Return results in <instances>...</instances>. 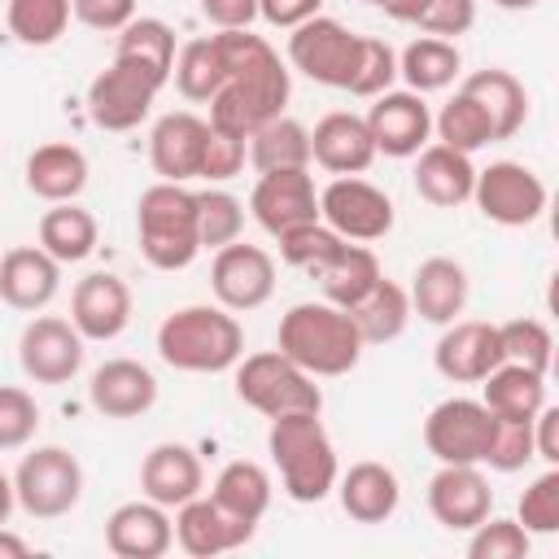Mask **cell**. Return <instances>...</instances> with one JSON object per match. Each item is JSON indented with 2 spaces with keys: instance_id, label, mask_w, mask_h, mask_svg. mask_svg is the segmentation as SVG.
I'll return each instance as SVG.
<instances>
[{
  "instance_id": "9a60e30c",
  "label": "cell",
  "mask_w": 559,
  "mask_h": 559,
  "mask_svg": "<svg viewBox=\"0 0 559 559\" xmlns=\"http://www.w3.org/2000/svg\"><path fill=\"white\" fill-rule=\"evenodd\" d=\"M498 362H507L502 336H498V323H485V319L445 323V332H441V341L432 349V367L450 384H480Z\"/></svg>"
},
{
  "instance_id": "8d00e7d4",
  "label": "cell",
  "mask_w": 559,
  "mask_h": 559,
  "mask_svg": "<svg viewBox=\"0 0 559 559\" xmlns=\"http://www.w3.org/2000/svg\"><path fill=\"white\" fill-rule=\"evenodd\" d=\"M39 249L52 253L61 266L66 262H83L96 249V218L74 201H57L39 218Z\"/></svg>"
},
{
  "instance_id": "be15d7a7",
  "label": "cell",
  "mask_w": 559,
  "mask_h": 559,
  "mask_svg": "<svg viewBox=\"0 0 559 559\" xmlns=\"http://www.w3.org/2000/svg\"><path fill=\"white\" fill-rule=\"evenodd\" d=\"M362 4H380V9H384V0H362Z\"/></svg>"
},
{
  "instance_id": "7bdbcfd3",
  "label": "cell",
  "mask_w": 559,
  "mask_h": 559,
  "mask_svg": "<svg viewBox=\"0 0 559 559\" xmlns=\"http://www.w3.org/2000/svg\"><path fill=\"white\" fill-rule=\"evenodd\" d=\"M275 240H280V258H284L293 271H306V275H319V271L345 249V240H341L323 218L301 223V227H293V231H284V236H275Z\"/></svg>"
},
{
  "instance_id": "680465c9",
  "label": "cell",
  "mask_w": 559,
  "mask_h": 559,
  "mask_svg": "<svg viewBox=\"0 0 559 559\" xmlns=\"http://www.w3.org/2000/svg\"><path fill=\"white\" fill-rule=\"evenodd\" d=\"M432 0H384V13L393 17V22H419V13L428 9Z\"/></svg>"
},
{
  "instance_id": "c3c4849f",
  "label": "cell",
  "mask_w": 559,
  "mask_h": 559,
  "mask_svg": "<svg viewBox=\"0 0 559 559\" xmlns=\"http://www.w3.org/2000/svg\"><path fill=\"white\" fill-rule=\"evenodd\" d=\"M524 533H559V467H546L524 493H520V515Z\"/></svg>"
},
{
  "instance_id": "e0dca14e",
  "label": "cell",
  "mask_w": 559,
  "mask_h": 559,
  "mask_svg": "<svg viewBox=\"0 0 559 559\" xmlns=\"http://www.w3.org/2000/svg\"><path fill=\"white\" fill-rule=\"evenodd\" d=\"M376 105L367 109V131H371V144H376V153H384V157H415L424 144H428V135H432V114H428V105H424V96L419 92H380V96H371Z\"/></svg>"
},
{
  "instance_id": "6f0895ef",
  "label": "cell",
  "mask_w": 559,
  "mask_h": 559,
  "mask_svg": "<svg viewBox=\"0 0 559 559\" xmlns=\"http://www.w3.org/2000/svg\"><path fill=\"white\" fill-rule=\"evenodd\" d=\"M533 454L546 467H559V406H542L533 415Z\"/></svg>"
},
{
  "instance_id": "4fadbf2b",
  "label": "cell",
  "mask_w": 559,
  "mask_h": 559,
  "mask_svg": "<svg viewBox=\"0 0 559 559\" xmlns=\"http://www.w3.org/2000/svg\"><path fill=\"white\" fill-rule=\"evenodd\" d=\"M210 288L223 310H258L275 293V262L266 249L245 245L240 236L223 249H214L210 262Z\"/></svg>"
},
{
  "instance_id": "9f6ffc18",
  "label": "cell",
  "mask_w": 559,
  "mask_h": 559,
  "mask_svg": "<svg viewBox=\"0 0 559 559\" xmlns=\"http://www.w3.org/2000/svg\"><path fill=\"white\" fill-rule=\"evenodd\" d=\"M201 17L218 31H245L258 17V0H201Z\"/></svg>"
},
{
  "instance_id": "816d5d0a",
  "label": "cell",
  "mask_w": 559,
  "mask_h": 559,
  "mask_svg": "<svg viewBox=\"0 0 559 559\" xmlns=\"http://www.w3.org/2000/svg\"><path fill=\"white\" fill-rule=\"evenodd\" d=\"M240 166H245V140H240V135H231V131L210 127L205 148H201V170H197V179L223 183V179L240 175Z\"/></svg>"
},
{
  "instance_id": "44dd1931",
  "label": "cell",
  "mask_w": 559,
  "mask_h": 559,
  "mask_svg": "<svg viewBox=\"0 0 559 559\" xmlns=\"http://www.w3.org/2000/svg\"><path fill=\"white\" fill-rule=\"evenodd\" d=\"M201 485H205L201 459L183 441H162L140 463V489H144V498L157 502V507H166V511L170 507H183L188 498H197Z\"/></svg>"
},
{
  "instance_id": "83f0119b",
  "label": "cell",
  "mask_w": 559,
  "mask_h": 559,
  "mask_svg": "<svg viewBox=\"0 0 559 559\" xmlns=\"http://www.w3.org/2000/svg\"><path fill=\"white\" fill-rule=\"evenodd\" d=\"M336 493H341V511L354 524H384V520H393V511L402 502L397 472L376 459H362L345 476H336Z\"/></svg>"
},
{
  "instance_id": "60d3db41",
  "label": "cell",
  "mask_w": 559,
  "mask_h": 559,
  "mask_svg": "<svg viewBox=\"0 0 559 559\" xmlns=\"http://www.w3.org/2000/svg\"><path fill=\"white\" fill-rule=\"evenodd\" d=\"M114 57H131V61L148 66L153 74L170 79V70H175V31L162 17H131L118 31V52Z\"/></svg>"
},
{
  "instance_id": "2e32d148",
  "label": "cell",
  "mask_w": 559,
  "mask_h": 559,
  "mask_svg": "<svg viewBox=\"0 0 559 559\" xmlns=\"http://www.w3.org/2000/svg\"><path fill=\"white\" fill-rule=\"evenodd\" d=\"M249 210L262 223V231L284 236L301 223L319 218V192L310 179V166L301 170H262L253 192H249Z\"/></svg>"
},
{
  "instance_id": "ffe728a7",
  "label": "cell",
  "mask_w": 559,
  "mask_h": 559,
  "mask_svg": "<svg viewBox=\"0 0 559 559\" xmlns=\"http://www.w3.org/2000/svg\"><path fill=\"white\" fill-rule=\"evenodd\" d=\"M87 397H92V406L105 419H135V415L153 411V402H157V376L144 362H135V358H109V362H100L92 371Z\"/></svg>"
},
{
  "instance_id": "f546056e",
  "label": "cell",
  "mask_w": 559,
  "mask_h": 559,
  "mask_svg": "<svg viewBox=\"0 0 559 559\" xmlns=\"http://www.w3.org/2000/svg\"><path fill=\"white\" fill-rule=\"evenodd\" d=\"M459 92H467V96L489 114L493 140H511V135L524 127V118H528V92H524V83H520L511 70L485 66V70L467 74Z\"/></svg>"
},
{
  "instance_id": "f5cc1de1",
  "label": "cell",
  "mask_w": 559,
  "mask_h": 559,
  "mask_svg": "<svg viewBox=\"0 0 559 559\" xmlns=\"http://www.w3.org/2000/svg\"><path fill=\"white\" fill-rule=\"evenodd\" d=\"M424 35H437V39H459L476 26V0H432L419 22H415Z\"/></svg>"
},
{
  "instance_id": "9c48e42d",
  "label": "cell",
  "mask_w": 559,
  "mask_h": 559,
  "mask_svg": "<svg viewBox=\"0 0 559 559\" xmlns=\"http://www.w3.org/2000/svg\"><path fill=\"white\" fill-rule=\"evenodd\" d=\"M358 39L349 26H341L336 17H310L301 26H293L288 35V61L293 70H301L306 79L323 83V87H349L354 66H358Z\"/></svg>"
},
{
  "instance_id": "f6af8a7d",
  "label": "cell",
  "mask_w": 559,
  "mask_h": 559,
  "mask_svg": "<svg viewBox=\"0 0 559 559\" xmlns=\"http://www.w3.org/2000/svg\"><path fill=\"white\" fill-rule=\"evenodd\" d=\"M498 336H502V354L511 362H524L533 371H550V354H555V336L542 319H507L498 323Z\"/></svg>"
},
{
  "instance_id": "5b68a950",
  "label": "cell",
  "mask_w": 559,
  "mask_h": 559,
  "mask_svg": "<svg viewBox=\"0 0 559 559\" xmlns=\"http://www.w3.org/2000/svg\"><path fill=\"white\" fill-rule=\"evenodd\" d=\"M135 231H140V253L157 271H183L201 253L197 236V192L183 183H153L140 192L135 205Z\"/></svg>"
},
{
  "instance_id": "ee69618b",
  "label": "cell",
  "mask_w": 559,
  "mask_h": 559,
  "mask_svg": "<svg viewBox=\"0 0 559 559\" xmlns=\"http://www.w3.org/2000/svg\"><path fill=\"white\" fill-rule=\"evenodd\" d=\"M245 227V210L231 192L223 188H205L197 192V236H201V249H223L240 236Z\"/></svg>"
},
{
  "instance_id": "8fae6325",
  "label": "cell",
  "mask_w": 559,
  "mask_h": 559,
  "mask_svg": "<svg viewBox=\"0 0 559 559\" xmlns=\"http://www.w3.org/2000/svg\"><path fill=\"white\" fill-rule=\"evenodd\" d=\"M472 201L498 227H528L546 210V183L524 162H489L476 170Z\"/></svg>"
},
{
  "instance_id": "681fc988",
  "label": "cell",
  "mask_w": 559,
  "mask_h": 559,
  "mask_svg": "<svg viewBox=\"0 0 559 559\" xmlns=\"http://www.w3.org/2000/svg\"><path fill=\"white\" fill-rule=\"evenodd\" d=\"M528 537L520 520H480L472 528V542H467V555L472 559H524L528 555Z\"/></svg>"
},
{
  "instance_id": "8992f818",
  "label": "cell",
  "mask_w": 559,
  "mask_h": 559,
  "mask_svg": "<svg viewBox=\"0 0 559 559\" xmlns=\"http://www.w3.org/2000/svg\"><path fill=\"white\" fill-rule=\"evenodd\" d=\"M236 397L245 406H253L258 415H266V419L293 415V411H323V393H319L314 376L301 371L280 349H262V354H249V358L240 354V362H236Z\"/></svg>"
},
{
  "instance_id": "11a10c76",
  "label": "cell",
  "mask_w": 559,
  "mask_h": 559,
  "mask_svg": "<svg viewBox=\"0 0 559 559\" xmlns=\"http://www.w3.org/2000/svg\"><path fill=\"white\" fill-rule=\"evenodd\" d=\"M319 9H323V0H258V17H266L280 31H293L310 17H319Z\"/></svg>"
},
{
  "instance_id": "1f68e13d",
  "label": "cell",
  "mask_w": 559,
  "mask_h": 559,
  "mask_svg": "<svg viewBox=\"0 0 559 559\" xmlns=\"http://www.w3.org/2000/svg\"><path fill=\"white\" fill-rule=\"evenodd\" d=\"M480 402L498 419H533L546 406V376L507 358L480 380Z\"/></svg>"
},
{
  "instance_id": "f35d334b",
  "label": "cell",
  "mask_w": 559,
  "mask_h": 559,
  "mask_svg": "<svg viewBox=\"0 0 559 559\" xmlns=\"http://www.w3.org/2000/svg\"><path fill=\"white\" fill-rule=\"evenodd\" d=\"M170 74H175V87H179L183 100H205V105H210V96H214V92L223 87V79H227L218 39L205 35V39L183 44L179 57H175V70H170Z\"/></svg>"
},
{
  "instance_id": "bcb514c9",
  "label": "cell",
  "mask_w": 559,
  "mask_h": 559,
  "mask_svg": "<svg viewBox=\"0 0 559 559\" xmlns=\"http://www.w3.org/2000/svg\"><path fill=\"white\" fill-rule=\"evenodd\" d=\"M393 79H397V52L384 44V39H376V35H362L358 39V66H354V79H349V96H380V92H389L393 87Z\"/></svg>"
},
{
  "instance_id": "ab89813d",
  "label": "cell",
  "mask_w": 559,
  "mask_h": 559,
  "mask_svg": "<svg viewBox=\"0 0 559 559\" xmlns=\"http://www.w3.org/2000/svg\"><path fill=\"white\" fill-rule=\"evenodd\" d=\"M4 17H9V35L17 44L48 48V44H57L66 35L74 9H70V0H9Z\"/></svg>"
},
{
  "instance_id": "d590c367",
  "label": "cell",
  "mask_w": 559,
  "mask_h": 559,
  "mask_svg": "<svg viewBox=\"0 0 559 559\" xmlns=\"http://www.w3.org/2000/svg\"><path fill=\"white\" fill-rule=\"evenodd\" d=\"M349 319H354L362 345H389V341H397V336L406 332V323H411V297H406L402 284H393V280L380 275V284L349 310Z\"/></svg>"
},
{
  "instance_id": "d6986e66",
  "label": "cell",
  "mask_w": 559,
  "mask_h": 559,
  "mask_svg": "<svg viewBox=\"0 0 559 559\" xmlns=\"http://www.w3.org/2000/svg\"><path fill=\"white\" fill-rule=\"evenodd\" d=\"M70 323L83 341H114L131 323V288L114 271L83 275L70 297Z\"/></svg>"
},
{
  "instance_id": "7dc6e473",
  "label": "cell",
  "mask_w": 559,
  "mask_h": 559,
  "mask_svg": "<svg viewBox=\"0 0 559 559\" xmlns=\"http://www.w3.org/2000/svg\"><path fill=\"white\" fill-rule=\"evenodd\" d=\"M533 459H537L533 454V419H498L493 415V437H489L485 463L493 472H520Z\"/></svg>"
},
{
  "instance_id": "3957f363",
  "label": "cell",
  "mask_w": 559,
  "mask_h": 559,
  "mask_svg": "<svg viewBox=\"0 0 559 559\" xmlns=\"http://www.w3.org/2000/svg\"><path fill=\"white\" fill-rule=\"evenodd\" d=\"M266 454L280 467V485L293 502H323L336 489V445L319 411L275 415L266 432Z\"/></svg>"
},
{
  "instance_id": "277c9868",
  "label": "cell",
  "mask_w": 559,
  "mask_h": 559,
  "mask_svg": "<svg viewBox=\"0 0 559 559\" xmlns=\"http://www.w3.org/2000/svg\"><path fill=\"white\" fill-rule=\"evenodd\" d=\"M157 354L175 371L214 376L240 362L245 354V328L223 306H183L162 319L157 328Z\"/></svg>"
},
{
  "instance_id": "484cf974",
  "label": "cell",
  "mask_w": 559,
  "mask_h": 559,
  "mask_svg": "<svg viewBox=\"0 0 559 559\" xmlns=\"http://www.w3.org/2000/svg\"><path fill=\"white\" fill-rule=\"evenodd\" d=\"M406 297H411V314H419L424 323H437V328L454 323L463 314V306H467V271H463V262L424 258L415 266V275H411Z\"/></svg>"
},
{
  "instance_id": "db71d44e",
  "label": "cell",
  "mask_w": 559,
  "mask_h": 559,
  "mask_svg": "<svg viewBox=\"0 0 559 559\" xmlns=\"http://www.w3.org/2000/svg\"><path fill=\"white\" fill-rule=\"evenodd\" d=\"M70 9L92 31H122L135 17V0H70Z\"/></svg>"
},
{
  "instance_id": "cb8c5ba5",
  "label": "cell",
  "mask_w": 559,
  "mask_h": 559,
  "mask_svg": "<svg viewBox=\"0 0 559 559\" xmlns=\"http://www.w3.org/2000/svg\"><path fill=\"white\" fill-rule=\"evenodd\" d=\"M175 542V520L157 502H122L105 520V546L118 559H162Z\"/></svg>"
},
{
  "instance_id": "5bb4252c",
  "label": "cell",
  "mask_w": 559,
  "mask_h": 559,
  "mask_svg": "<svg viewBox=\"0 0 559 559\" xmlns=\"http://www.w3.org/2000/svg\"><path fill=\"white\" fill-rule=\"evenodd\" d=\"M17 362L35 384H66L83 367V336L70 319L35 314L17 336Z\"/></svg>"
},
{
  "instance_id": "836d02e7",
  "label": "cell",
  "mask_w": 559,
  "mask_h": 559,
  "mask_svg": "<svg viewBox=\"0 0 559 559\" xmlns=\"http://www.w3.org/2000/svg\"><path fill=\"white\" fill-rule=\"evenodd\" d=\"M314 280H319V288H323V301H332V306H341V310H354V306L380 284V262H376V253H371L367 245H349V240H345V249H341Z\"/></svg>"
},
{
  "instance_id": "6da1fadb",
  "label": "cell",
  "mask_w": 559,
  "mask_h": 559,
  "mask_svg": "<svg viewBox=\"0 0 559 559\" xmlns=\"http://www.w3.org/2000/svg\"><path fill=\"white\" fill-rule=\"evenodd\" d=\"M214 39H218L227 79L210 96V127L249 140L262 122L284 114V105H288V70H284L280 52L262 35H253L249 26L245 31H218Z\"/></svg>"
},
{
  "instance_id": "b9f144b4",
  "label": "cell",
  "mask_w": 559,
  "mask_h": 559,
  "mask_svg": "<svg viewBox=\"0 0 559 559\" xmlns=\"http://www.w3.org/2000/svg\"><path fill=\"white\" fill-rule=\"evenodd\" d=\"M432 131H437L441 144H450V148H459V153H476V148L493 144L489 114H485L467 92H454V96L441 105V114L432 118Z\"/></svg>"
},
{
  "instance_id": "91938a15",
  "label": "cell",
  "mask_w": 559,
  "mask_h": 559,
  "mask_svg": "<svg viewBox=\"0 0 559 559\" xmlns=\"http://www.w3.org/2000/svg\"><path fill=\"white\" fill-rule=\"evenodd\" d=\"M22 555H31V546H26L17 533H9V528L0 524V559H22Z\"/></svg>"
},
{
  "instance_id": "ac0fdd59",
  "label": "cell",
  "mask_w": 559,
  "mask_h": 559,
  "mask_svg": "<svg viewBox=\"0 0 559 559\" xmlns=\"http://www.w3.org/2000/svg\"><path fill=\"white\" fill-rule=\"evenodd\" d=\"M493 507V489L480 476V463H441L428 480V511L450 533H472Z\"/></svg>"
},
{
  "instance_id": "74e56055",
  "label": "cell",
  "mask_w": 559,
  "mask_h": 559,
  "mask_svg": "<svg viewBox=\"0 0 559 559\" xmlns=\"http://www.w3.org/2000/svg\"><path fill=\"white\" fill-rule=\"evenodd\" d=\"M249 162L258 170H301L310 166V131L297 118L280 114L249 135Z\"/></svg>"
},
{
  "instance_id": "603a6c76",
  "label": "cell",
  "mask_w": 559,
  "mask_h": 559,
  "mask_svg": "<svg viewBox=\"0 0 559 559\" xmlns=\"http://www.w3.org/2000/svg\"><path fill=\"white\" fill-rule=\"evenodd\" d=\"M205 135H210V122L197 118V114H188V109L157 118V127H153V135H148V162H153V170H157L166 183H188V179H197Z\"/></svg>"
},
{
  "instance_id": "52a82bcc",
  "label": "cell",
  "mask_w": 559,
  "mask_h": 559,
  "mask_svg": "<svg viewBox=\"0 0 559 559\" xmlns=\"http://www.w3.org/2000/svg\"><path fill=\"white\" fill-rule=\"evenodd\" d=\"M17 507L35 520H61L83 498V467L66 445H35L13 472Z\"/></svg>"
},
{
  "instance_id": "94428289",
  "label": "cell",
  "mask_w": 559,
  "mask_h": 559,
  "mask_svg": "<svg viewBox=\"0 0 559 559\" xmlns=\"http://www.w3.org/2000/svg\"><path fill=\"white\" fill-rule=\"evenodd\" d=\"M13 507H17V493H13V476H4V472H0V524L13 515Z\"/></svg>"
},
{
  "instance_id": "6125c7cd",
  "label": "cell",
  "mask_w": 559,
  "mask_h": 559,
  "mask_svg": "<svg viewBox=\"0 0 559 559\" xmlns=\"http://www.w3.org/2000/svg\"><path fill=\"white\" fill-rule=\"evenodd\" d=\"M498 9H533V4H542V0H493Z\"/></svg>"
},
{
  "instance_id": "d6a6232c",
  "label": "cell",
  "mask_w": 559,
  "mask_h": 559,
  "mask_svg": "<svg viewBox=\"0 0 559 559\" xmlns=\"http://www.w3.org/2000/svg\"><path fill=\"white\" fill-rule=\"evenodd\" d=\"M210 498H214V502H218L236 524L258 528V520H262V515H266V507H271V476H266L258 463L236 459V463H227V467L218 472V480H214Z\"/></svg>"
},
{
  "instance_id": "4316f807",
  "label": "cell",
  "mask_w": 559,
  "mask_h": 559,
  "mask_svg": "<svg viewBox=\"0 0 559 559\" xmlns=\"http://www.w3.org/2000/svg\"><path fill=\"white\" fill-rule=\"evenodd\" d=\"M253 537L249 524H236L214 498H188L183 507H175V542L192 555V559H210L223 550H236Z\"/></svg>"
},
{
  "instance_id": "7c38bea8",
  "label": "cell",
  "mask_w": 559,
  "mask_h": 559,
  "mask_svg": "<svg viewBox=\"0 0 559 559\" xmlns=\"http://www.w3.org/2000/svg\"><path fill=\"white\" fill-rule=\"evenodd\" d=\"M319 218L341 236V240H380L393 231V201L376 183L358 175H341L319 192Z\"/></svg>"
},
{
  "instance_id": "7a4b0ae2",
  "label": "cell",
  "mask_w": 559,
  "mask_h": 559,
  "mask_svg": "<svg viewBox=\"0 0 559 559\" xmlns=\"http://www.w3.org/2000/svg\"><path fill=\"white\" fill-rule=\"evenodd\" d=\"M275 349L310 376H345L358 367L367 345H362L349 310H341L332 301H297L280 319Z\"/></svg>"
},
{
  "instance_id": "4dcf8cb0",
  "label": "cell",
  "mask_w": 559,
  "mask_h": 559,
  "mask_svg": "<svg viewBox=\"0 0 559 559\" xmlns=\"http://www.w3.org/2000/svg\"><path fill=\"white\" fill-rule=\"evenodd\" d=\"M26 188L57 205V201H74L83 188H87V157L83 148L74 144H39L31 157H26Z\"/></svg>"
},
{
  "instance_id": "30bf717a",
  "label": "cell",
  "mask_w": 559,
  "mask_h": 559,
  "mask_svg": "<svg viewBox=\"0 0 559 559\" xmlns=\"http://www.w3.org/2000/svg\"><path fill=\"white\" fill-rule=\"evenodd\" d=\"M493 411L480 397H445L424 419V445L437 463H485Z\"/></svg>"
},
{
  "instance_id": "d4e9b609",
  "label": "cell",
  "mask_w": 559,
  "mask_h": 559,
  "mask_svg": "<svg viewBox=\"0 0 559 559\" xmlns=\"http://www.w3.org/2000/svg\"><path fill=\"white\" fill-rule=\"evenodd\" d=\"M310 162H319L332 175H362L376 162V144L367 131V118L358 114H323L310 131Z\"/></svg>"
},
{
  "instance_id": "f1b7e54d",
  "label": "cell",
  "mask_w": 559,
  "mask_h": 559,
  "mask_svg": "<svg viewBox=\"0 0 559 559\" xmlns=\"http://www.w3.org/2000/svg\"><path fill=\"white\" fill-rule=\"evenodd\" d=\"M415 192L437 205V210H454L463 201H472V183H476V166L472 153H459L450 144H424L415 153Z\"/></svg>"
},
{
  "instance_id": "7402d4cb",
  "label": "cell",
  "mask_w": 559,
  "mask_h": 559,
  "mask_svg": "<svg viewBox=\"0 0 559 559\" xmlns=\"http://www.w3.org/2000/svg\"><path fill=\"white\" fill-rule=\"evenodd\" d=\"M61 288V262L39 245H17L0 258V301L13 310H44Z\"/></svg>"
},
{
  "instance_id": "e575fe53",
  "label": "cell",
  "mask_w": 559,
  "mask_h": 559,
  "mask_svg": "<svg viewBox=\"0 0 559 559\" xmlns=\"http://www.w3.org/2000/svg\"><path fill=\"white\" fill-rule=\"evenodd\" d=\"M463 70V57L454 48V39H437V35H419L402 48L397 57V74L406 79L411 92H441L454 83V74Z\"/></svg>"
},
{
  "instance_id": "f907efd6",
  "label": "cell",
  "mask_w": 559,
  "mask_h": 559,
  "mask_svg": "<svg viewBox=\"0 0 559 559\" xmlns=\"http://www.w3.org/2000/svg\"><path fill=\"white\" fill-rule=\"evenodd\" d=\"M39 428V406L26 389L17 384H0V450H22L31 445Z\"/></svg>"
},
{
  "instance_id": "ba28073f",
  "label": "cell",
  "mask_w": 559,
  "mask_h": 559,
  "mask_svg": "<svg viewBox=\"0 0 559 559\" xmlns=\"http://www.w3.org/2000/svg\"><path fill=\"white\" fill-rule=\"evenodd\" d=\"M162 74H153L148 66L131 61V57H114L92 83H87V118L100 131H131L148 118L157 92H162Z\"/></svg>"
}]
</instances>
